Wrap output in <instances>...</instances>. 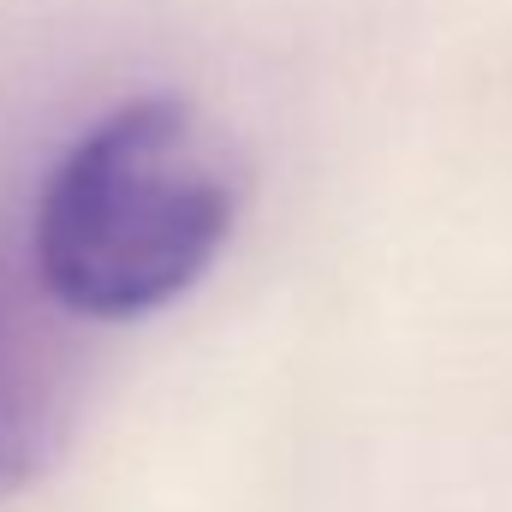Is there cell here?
Returning <instances> with one entry per match:
<instances>
[{
    "label": "cell",
    "mask_w": 512,
    "mask_h": 512,
    "mask_svg": "<svg viewBox=\"0 0 512 512\" xmlns=\"http://www.w3.org/2000/svg\"><path fill=\"white\" fill-rule=\"evenodd\" d=\"M239 215L233 173L179 96L108 108L54 173L30 221L36 292L84 322H137L203 280Z\"/></svg>",
    "instance_id": "obj_1"
},
{
    "label": "cell",
    "mask_w": 512,
    "mask_h": 512,
    "mask_svg": "<svg viewBox=\"0 0 512 512\" xmlns=\"http://www.w3.org/2000/svg\"><path fill=\"white\" fill-rule=\"evenodd\" d=\"M72 429V370L66 346L42 322L36 292L0 256V495L36 483Z\"/></svg>",
    "instance_id": "obj_2"
}]
</instances>
